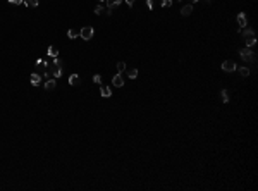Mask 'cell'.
Here are the masks:
<instances>
[{"label":"cell","mask_w":258,"mask_h":191,"mask_svg":"<svg viewBox=\"0 0 258 191\" xmlns=\"http://www.w3.org/2000/svg\"><path fill=\"white\" fill-rule=\"evenodd\" d=\"M241 35H243V38H245V43L248 48L255 47L256 45V35H255V31L251 29V28H241Z\"/></svg>","instance_id":"obj_1"},{"label":"cell","mask_w":258,"mask_h":191,"mask_svg":"<svg viewBox=\"0 0 258 191\" xmlns=\"http://www.w3.org/2000/svg\"><path fill=\"white\" fill-rule=\"evenodd\" d=\"M239 55H241V59H243V60H246V62H251V64H255V62H256V53H255L251 48H248V47L241 48V50H239Z\"/></svg>","instance_id":"obj_2"},{"label":"cell","mask_w":258,"mask_h":191,"mask_svg":"<svg viewBox=\"0 0 258 191\" xmlns=\"http://www.w3.org/2000/svg\"><path fill=\"white\" fill-rule=\"evenodd\" d=\"M93 35H95V29H93L91 26H84L79 29V36L84 40V41H88V40H91Z\"/></svg>","instance_id":"obj_3"},{"label":"cell","mask_w":258,"mask_h":191,"mask_svg":"<svg viewBox=\"0 0 258 191\" xmlns=\"http://www.w3.org/2000/svg\"><path fill=\"white\" fill-rule=\"evenodd\" d=\"M122 4V0H107V16H112L114 10Z\"/></svg>","instance_id":"obj_4"},{"label":"cell","mask_w":258,"mask_h":191,"mask_svg":"<svg viewBox=\"0 0 258 191\" xmlns=\"http://www.w3.org/2000/svg\"><path fill=\"white\" fill-rule=\"evenodd\" d=\"M237 65L234 60H224L222 62V71H225V72H232V71H236Z\"/></svg>","instance_id":"obj_5"},{"label":"cell","mask_w":258,"mask_h":191,"mask_svg":"<svg viewBox=\"0 0 258 191\" xmlns=\"http://www.w3.org/2000/svg\"><path fill=\"white\" fill-rule=\"evenodd\" d=\"M112 83H114V86H115V88H121V86L124 84V78H122V74H121V72H117V74L114 76V78H112Z\"/></svg>","instance_id":"obj_6"},{"label":"cell","mask_w":258,"mask_h":191,"mask_svg":"<svg viewBox=\"0 0 258 191\" xmlns=\"http://www.w3.org/2000/svg\"><path fill=\"white\" fill-rule=\"evenodd\" d=\"M29 81H31V84H33V86H40V84H41V76H40L38 72H33L29 76Z\"/></svg>","instance_id":"obj_7"},{"label":"cell","mask_w":258,"mask_h":191,"mask_svg":"<svg viewBox=\"0 0 258 191\" xmlns=\"http://www.w3.org/2000/svg\"><path fill=\"white\" fill-rule=\"evenodd\" d=\"M100 96H103V98H110V96H112L110 88L105 86V84H100Z\"/></svg>","instance_id":"obj_8"},{"label":"cell","mask_w":258,"mask_h":191,"mask_svg":"<svg viewBox=\"0 0 258 191\" xmlns=\"http://www.w3.org/2000/svg\"><path fill=\"white\" fill-rule=\"evenodd\" d=\"M237 24H239V28H246V26H248V21H246V14L245 12L237 14Z\"/></svg>","instance_id":"obj_9"},{"label":"cell","mask_w":258,"mask_h":191,"mask_svg":"<svg viewBox=\"0 0 258 191\" xmlns=\"http://www.w3.org/2000/svg\"><path fill=\"white\" fill-rule=\"evenodd\" d=\"M55 78H48L47 81H45V90L47 91H52V90H55Z\"/></svg>","instance_id":"obj_10"},{"label":"cell","mask_w":258,"mask_h":191,"mask_svg":"<svg viewBox=\"0 0 258 191\" xmlns=\"http://www.w3.org/2000/svg\"><path fill=\"white\" fill-rule=\"evenodd\" d=\"M191 14H193V4L184 5L183 9H181V16H184V18H188V16H191Z\"/></svg>","instance_id":"obj_11"},{"label":"cell","mask_w":258,"mask_h":191,"mask_svg":"<svg viewBox=\"0 0 258 191\" xmlns=\"http://www.w3.org/2000/svg\"><path fill=\"white\" fill-rule=\"evenodd\" d=\"M69 84L71 86H78L79 84V76L78 74H71L69 76Z\"/></svg>","instance_id":"obj_12"},{"label":"cell","mask_w":258,"mask_h":191,"mask_svg":"<svg viewBox=\"0 0 258 191\" xmlns=\"http://www.w3.org/2000/svg\"><path fill=\"white\" fill-rule=\"evenodd\" d=\"M47 67H48V62H47V60H43V59H38V60H36V69L45 71Z\"/></svg>","instance_id":"obj_13"},{"label":"cell","mask_w":258,"mask_h":191,"mask_svg":"<svg viewBox=\"0 0 258 191\" xmlns=\"http://www.w3.org/2000/svg\"><path fill=\"white\" fill-rule=\"evenodd\" d=\"M47 53H48L50 57H52V59H55V57H59V50H57L55 47H48Z\"/></svg>","instance_id":"obj_14"},{"label":"cell","mask_w":258,"mask_h":191,"mask_svg":"<svg viewBox=\"0 0 258 191\" xmlns=\"http://www.w3.org/2000/svg\"><path fill=\"white\" fill-rule=\"evenodd\" d=\"M220 100H222L224 103L229 102V91L227 90H220Z\"/></svg>","instance_id":"obj_15"},{"label":"cell","mask_w":258,"mask_h":191,"mask_svg":"<svg viewBox=\"0 0 258 191\" xmlns=\"http://www.w3.org/2000/svg\"><path fill=\"white\" fill-rule=\"evenodd\" d=\"M237 71H239V74L243 76V78H248V76H249V69L246 67V65H243V67H237Z\"/></svg>","instance_id":"obj_16"},{"label":"cell","mask_w":258,"mask_h":191,"mask_svg":"<svg viewBox=\"0 0 258 191\" xmlns=\"http://www.w3.org/2000/svg\"><path fill=\"white\" fill-rule=\"evenodd\" d=\"M52 76L55 79H59L62 76V67H55V65H53V71H52Z\"/></svg>","instance_id":"obj_17"},{"label":"cell","mask_w":258,"mask_h":191,"mask_svg":"<svg viewBox=\"0 0 258 191\" xmlns=\"http://www.w3.org/2000/svg\"><path fill=\"white\" fill-rule=\"evenodd\" d=\"M22 4L26 7H38V0H24Z\"/></svg>","instance_id":"obj_18"},{"label":"cell","mask_w":258,"mask_h":191,"mask_svg":"<svg viewBox=\"0 0 258 191\" xmlns=\"http://www.w3.org/2000/svg\"><path fill=\"white\" fill-rule=\"evenodd\" d=\"M127 78H129V79H136V78H138V69H129V71H127Z\"/></svg>","instance_id":"obj_19"},{"label":"cell","mask_w":258,"mask_h":191,"mask_svg":"<svg viewBox=\"0 0 258 191\" xmlns=\"http://www.w3.org/2000/svg\"><path fill=\"white\" fill-rule=\"evenodd\" d=\"M67 36H69L71 40H74V38H78V36H79V31L78 29H69V31H67Z\"/></svg>","instance_id":"obj_20"},{"label":"cell","mask_w":258,"mask_h":191,"mask_svg":"<svg viewBox=\"0 0 258 191\" xmlns=\"http://www.w3.org/2000/svg\"><path fill=\"white\" fill-rule=\"evenodd\" d=\"M53 65H55V67H64V60L59 59V57H55V59H53Z\"/></svg>","instance_id":"obj_21"},{"label":"cell","mask_w":258,"mask_h":191,"mask_svg":"<svg viewBox=\"0 0 258 191\" xmlns=\"http://www.w3.org/2000/svg\"><path fill=\"white\" fill-rule=\"evenodd\" d=\"M172 2H174V0H162V7H164V9L171 7V5H172Z\"/></svg>","instance_id":"obj_22"},{"label":"cell","mask_w":258,"mask_h":191,"mask_svg":"<svg viewBox=\"0 0 258 191\" xmlns=\"http://www.w3.org/2000/svg\"><path fill=\"white\" fill-rule=\"evenodd\" d=\"M117 71H119V72L126 71V64H124V62H117Z\"/></svg>","instance_id":"obj_23"},{"label":"cell","mask_w":258,"mask_h":191,"mask_svg":"<svg viewBox=\"0 0 258 191\" xmlns=\"http://www.w3.org/2000/svg\"><path fill=\"white\" fill-rule=\"evenodd\" d=\"M93 83H96V84H100V83H102V76H100V74H95V76H93Z\"/></svg>","instance_id":"obj_24"},{"label":"cell","mask_w":258,"mask_h":191,"mask_svg":"<svg viewBox=\"0 0 258 191\" xmlns=\"http://www.w3.org/2000/svg\"><path fill=\"white\" fill-rule=\"evenodd\" d=\"M102 12H103V5H96V7H95V14H102Z\"/></svg>","instance_id":"obj_25"},{"label":"cell","mask_w":258,"mask_h":191,"mask_svg":"<svg viewBox=\"0 0 258 191\" xmlns=\"http://www.w3.org/2000/svg\"><path fill=\"white\" fill-rule=\"evenodd\" d=\"M24 0H9V4H12V5H21Z\"/></svg>","instance_id":"obj_26"},{"label":"cell","mask_w":258,"mask_h":191,"mask_svg":"<svg viewBox=\"0 0 258 191\" xmlns=\"http://www.w3.org/2000/svg\"><path fill=\"white\" fill-rule=\"evenodd\" d=\"M146 5H148V9L152 10V9H153V5H155V4H153V0H146Z\"/></svg>","instance_id":"obj_27"},{"label":"cell","mask_w":258,"mask_h":191,"mask_svg":"<svg viewBox=\"0 0 258 191\" xmlns=\"http://www.w3.org/2000/svg\"><path fill=\"white\" fill-rule=\"evenodd\" d=\"M124 2H126L127 7H133V5H134V0H124Z\"/></svg>","instance_id":"obj_28"},{"label":"cell","mask_w":258,"mask_h":191,"mask_svg":"<svg viewBox=\"0 0 258 191\" xmlns=\"http://www.w3.org/2000/svg\"><path fill=\"white\" fill-rule=\"evenodd\" d=\"M189 2H191V4H196V2H198V0H189Z\"/></svg>","instance_id":"obj_29"},{"label":"cell","mask_w":258,"mask_h":191,"mask_svg":"<svg viewBox=\"0 0 258 191\" xmlns=\"http://www.w3.org/2000/svg\"><path fill=\"white\" fill-rule=\"evenodd\" d=\"M98 2H100V4H103V2H107V0H98Z\"/></svg>","instance_id":"obj_30"},{"label":"cell","mask_w":258,"mask_h":191,"mask_svg":"<svg viewBox=\"0 0 258 191\" xmlns=\"http://www.w3.org/2000/svg\"><path fill=\"white\" fill-rule=\"evenodd\" d=\"M208 2H210V0H206V4H208Z\"/></svg>","instance_id":"obj_31"},{"label":"cell","mask_w":258,"mask_h":191,"mask_svg":"<svg viewBox=\"0 0 258 191\" xmlns=\"http://www.w3.org/2000/svg\"><path fill=\"white\" fill-rule=\"evenodd\" d=\"M175 2H181V0H175Z\"/></svg>","instance_id":"obj_32"}]
</instances>
